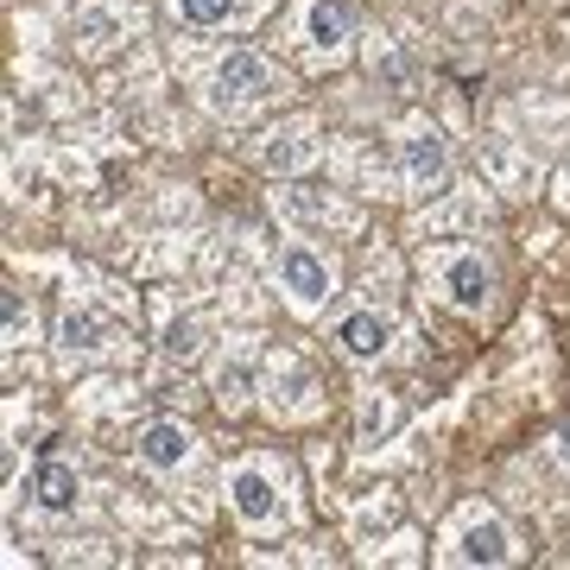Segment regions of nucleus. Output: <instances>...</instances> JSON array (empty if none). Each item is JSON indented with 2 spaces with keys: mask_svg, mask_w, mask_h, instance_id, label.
Wrapping results in <instances>:
<instances>
[{
  "mask_svg": "<svg viewBox=\"0 0 570 570\" xmlns=\"http://www.w3.org/2000/svg\"><path fill=\"white\" fill-rule=\"evenodd\" d=\"M32 508L45 513V520H63V513L82 508V475L70 463H45L39 475H32Z\"/></svg>",
  "mask_w": 570,
  "mask_h": 570,
  "instance_id": "dca6fc26",
  "label": "nucleus"
},
{
  "mask_svg": "<svg viewBox=\"0 0 570 570\" xmlns=\"http://www.w3.org/2000/svg\"><path fill=\"white\" fill-rule=\"evenodd\" d=\"M469 223H489V197L475 184H463L444 209H425L419 216V235H444V228H469Z\"/></svg>",
  "mask_w": 570,
  "mask_h": 570,
  "instance_id": "f3484780",
  "label": "nucleus"
},
{
  "mask_svg": "<svg viewBox=\"0 0 570 570\" xmlns=\"http://www.w3.org/2000/svg\"><path fill=\"white\" fill-rule=\"evenodd\" d=\"M425 292L438 305L463 311V317H482L494 305V292H501V273H494V254L482 242H431L425 261Z\"/></svg>",
  "mask_w": 570,
  "mask_h": 570,
  "instance_id": "7ed1b4c3",
  "label": "nucleus"
},
{
  "mask_svg": "<svg viewBox=\"0 0 570 570\" xmlns=\"http://www.w3.org/2000/svg\"><path fill=\"white\" fill-rule=\"evenodd\" d=\"M165 7L190 32H235V26H254L266 13V0H165Z\"/></svg>",
  "mask_w": 570,
  "mask_h": 570,
  "instance_id": "4468645a",
  "label": "nucleus"
},
{
  "mask_svg": "<svg viewBox=\"0 0 570 570\" xmlns=\"http://www.w3.org/2000/svg\"><path fill=\"white\" fill-rule=\"evenodd\" d=\"M140 32V13L134 7H115V0H89L77 13V45L89 51V58H102V51H115L121 39H134Z\"/></svg>",
  "mask_w": 570,
  "mask_h": 570,
  "instance_id": "f8f14e48",
  "label": "nucleus"
},
{
  "mask_svg": "<svg viewBox=\"0 0 570 570\" xmlns=\"http://www.w3.org/2000/svg\"><path fill=\"white\" fill-rule=\"evenodd\" d=\"M450 184V140L444 127L412 115L400 127V197H438Z\"/></svg>",
  "mask_w": 570,
  "mask_h": 570,
  "instance_id": "6e6552de",
  "label": "nucleus"
},
{
  "mask_svg": "<svg viewBox=\"0 0 570 570\" xmlns=\"http://www.w3.org/2000/svg\"><path fill=\"white\" fill-rule=\"evenodd\" d=\"M367 558H387V564H419V539H412V532H400V539H387V546L367 551Z\"/></svg>",
  "mask_w": 570,
  "mask_h": 570,
  "instance_id": "4be33fe9",
  "label": "nucleus"
},
{
  "mask_svg": "<svg viewBox=\"0 0 570 570\" xmlns=\"http://www.w3.org/2000/svg\"><path fill=\"white\" fill-rule=\"evenodd\" d=\"M273 285H279L285 311L317 317V311H330V298H336V261L317 254L311 242H292V247H279V261H273Z\"/></svg>",
  "mask_w": 570,
  "mask_h": 570,
  "instance_id": "423d86ee",
  "label": "nucleus"
},
{
  "mask_svg": "<svg viewBox=\"0 0 570 570\" xmlns=\"http://www.w3.org/2000/svg\"><path fill=\"white\" fill-rule=\"evenodd\" d=\"M513 558H520L513 527L494 508H482V501H463L450 513L444 539H438V564H456V570H475V564L494 570V564H513Z\"/></svg>",
  "mask_w": 570,
  "mask_h": 570,
  "instance_id": "20e7f679",
  "label": "nucleus"
},
{
  "mask_svg": "<svg viewBox=\"0 0 570 570\" xmlns=\"http://www.w3.org/2000/svg\"><path fill=\"white\" fill-rule=\"evenodd\" d=\"M558 204L570 209V171H564V178H558Z\"/></svg>",
  "mask_w": 570,
  "mask_h": 570,
  "instance_id": "b1692460",
  "label": "nucleus"
},
{
  "mask_svg": "<svg viewBox=\"0 0 570 570\" xmlns=\"http://www.w3.org/2000/svg\"><path fill=\"white\" fill-rule=\"evenodd\" d=\"M134 463L146 475H159V482H178L190 469L204 463V444H197V431L178 425V419H159V425L140 431V444H134Z\"/></svg>",
  "mask_w": 570,
  "mask_h": 570,
  "instance_id": "1a4fd4ad",
  "label": "nucleus"
},
{
  "mask_svg": "<svg viewBox=\"0 0 570 570\" xmlns=\"http://www.w3.org/2000/svg\"><path fill=\"white\" fill-rule=\"evenodd\" d=\"M209 336H216V324H209L204 311H184V317L165 324V355H171V362H197Z\"/></svg>",
  "mask_w": 570,
  "mask_h": 570,
  "instance_id": "a211bd4d",
  "label": "nucleus"
},
{
  "mask_svg": "<svg viewBox=\"0 0 570 570\" xmlns=\"http://www.w3.org/2000/svg\"><path fill=\"white\" fill-rule=\"evenodd\" d=\"M58 343H63V362H89V355H115L121 348V330L108 324V317H96L89 305H70L58 317Z\"/></svg>",
  "mask_w": 570,
  "mask_h": 570,
  "instance_id": "2eb2a0df",
  "label": "nucleus"
},
{
  "mask_svg": "<svg viewBox=\"0 0 570 570\" xmlns=\"http://www.w3.org/2000/svg\"><path fill=\"white\" fill-rule=\"evenodd\" d=\"M400 425V400L381 387H367L362 393V444H374V438H387V431Z\"/></svg>",
  "mask_w": 570,
  "mask_h": 570,
  "instance_id": "6ab92c4d",
  "label": "nucleus"
},
{
  "mask_svg": "<svg viewBox=\"0 0 570 570\" xmlns=\"http://www.w3.org/2000/svg\"><path fill=\"white\" fill-rule=\"evenodd\" d=\"M184 77L197 89V102L209 115H223V121H247V115H261V108H273L285 96V70L266 51H254V45H228L209 63L184 58Z\"/></svg>",
  "mask_w": 570,
  "mask_h": 570,
  "instance_id": "f03ea898",
  "label": "nucleus"
},
{
  "mask_svg": "<svg viewBox=\"0 0 570 570\" xmlns=\"http://www.w3.org/2000/svg\"><path fill=\"white\" fill-rule=\"evenodd\" d=\"M273 209H279L292 228H324V235H355V228H362V209L355 204H343L336 190H305V184L273 190Z\"/></svg>",
  "mask_w": 570,
  "mask_h": 570,
  "instance_id": "9b49d317",
  "label": "nucleus"
},
{
  "mask_svg": "<svg viewBox=\"0 0 570 570\" xmlns=\"http://www.w3.org/2000/svg\"><path fill=\"white\" fill-rule=\"evenodd\" d=\"M551 450H558V463H564V469H570V425H564V431H558V444H551Z\"/></svg>",
  "mask_w": 570,
  "mask_h": 570,
  "instance_id": "5701e85b",
  "label": "nucleus"
},
{
  "mask_svg": "<svg viewBox=\"0 0 570 570\" xmlns=\"http://www.w3.org/2000/svg\"><path fill=\"white\" fill-rule=\"evenodd\" d=\"M367 63H374V77H387V89H412L406 63H400V51H393V45H381V39H374V51H367Z\"/></svg>",
  "mask_w": 570,
  "mask_h": 570,
  "instance_id": "aec40b11",
  "label": "nucleus"
},
{
  "mask_svg": "<svg viewBox=\"0 0 570 570\" xmlns=\"http://www.w3.org/2000/svg\"><path fill=\"white\" fill-rule=\"evenodd\" d=\"M292 51H298L311 70H336V63H348V51H355V26H348L343 0H298V13H292Z\"/></svg>",
  "mask_w": 570,
  "mask_h": 570,
  "instance_id": "0eeeda50",
  "label": "nucleus"
},
{
  "mask_svg": "<svg viewBox=\"0 0 570 570\" xmlns=\"http://www.w3.org/2000/svg\"><path fill=\"white\" fill-rule=\"evenodd\" d=\"M223 494L235 527L266 539V532H292L305 520V489H298V469L285 463L279 450H247L223 469Z\"/></svg>",
  "mask_w": 570,
  "mask_h": 570,
  "instance_id": "f257e3e1",
  "label": "nucleus"
},
{
  "mask_svg": "<svg viewBox=\"0 0 570 570\" xmlns=\"http://www.w3.org/2000/svg\"><path fill=\"white\" fill-rule=\"evenodd\" d=\"M254 159L273 171V178H305L311 165L324 159V127L317 121H279V127H266L261 146H254Z\"/></svg>",
  "mask_w": 570,
  "mask_h": 570,
  "instance_id": "9d476101",
  "label": "nucleus"
},
{
  "mask_svg": "<svg viewBox=\"0 0 570 570\" xmlns=\"http://www.w3.org/2000/svg\"><path fill=\"white\" fill-rule=\"evenodd\" d=\"M330 343L343 348L348 362H381L393 348V324L381 311H343V317L330 324Z\"/></svg>",
  "mask_w": 570,
  "mask_h": 570,
  "instance_id": "ddd939ff",
  "label": "nucleus"
},
{
  "mask_svg": "<svg viewBox=\"0 0 570 570\" xmlns=\"http://www.w3.org/2000/svg\"><path fill=\"white\" fill-rule=\"evenodd\" d=\"M32 343V305L20 292H7V348H26Z\"/></svg>",
  "mask_w": 570,
  "mask_h": 570,
  "instance_id": "412c9836",
  "label": "nucleus"
},
{
  "mask_svg": "<svg viewBox=\"0 0 570 570\" xmlns=\"http://www.w3.org/2000/svg\"><path fill=\"white\" fill-rule=\"evenodd\" d=\"M266 400V412L279 419V425H311L317 412H324V387H317V374H311L292 348H273L261 362V387H254Z\"/></svg>",
  "mask_w": 570,
  "mask_h": 570,
  "instance_id": "39448f33",
  "label": "nucleus"
}]
</instances>
